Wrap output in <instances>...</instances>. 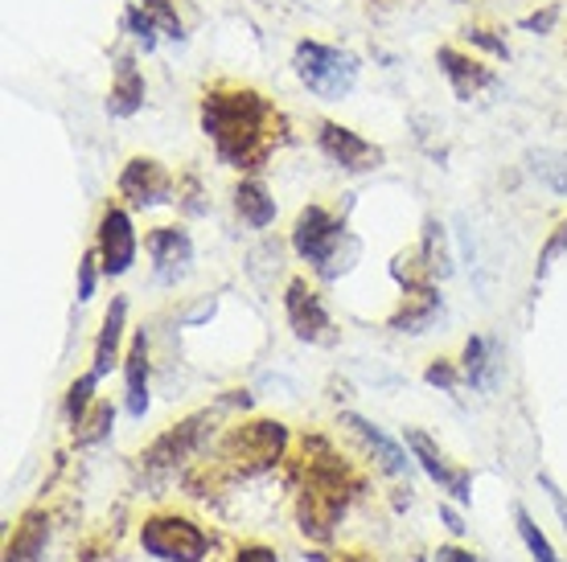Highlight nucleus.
<instances>
[{"instance_id": "c756f323", "label": "nucleus", "mask_w": 567, "mask_h": 562, "mask_svg": "<svg viewBox=\"0 0 567 562\" xmlns=\"http://www.w3.org/2000/svg\"><path fill=\"white\" fill-rule=\"evenodd\" d=\"M427 386H440V391H456V382H461V374H456L449 362H436V366H427L424 374Z\"/></svg>"}, {"instance_id": "f3484780", "label": "nucleus", "mask_w": 567, "mask_h": 562, "mask_svg": "<svg viewBox=\"0 0 567 562\" xmlns=\"http://www.w3.org/2000/svg\"><path fill=\"white\" fill-rule=\"evenodd\" d=\"M124 382H128V415L144 419V410H148V341H144V333H136L128 345Z\"/></svg>"}, {"instance_id": "a878e982", "label": "nucleus", "mask_w": 567, "mask_h": 562, "mask_svg": "<svg viewBox=\"0 0 567 562\" xmlns=\"http://www.w3.org/2000/svg\"><path fill=\"white\" fill-rule=\"evenodd\" d=\"M144 9H148V17L156 21V29L165 33V38H173V42H182L185 29H182V17H177V9H173L169 0H141Z\"/></svg>"}, {"instance_id": "f257e3e1", "label": "nucleus", "mask_w": 567, "mask_h": 562, "mask_svg": "<svg viewBox=\"0 0 567 562\" xmlns=\"http://www.w3.org/2000/svg\"><path fill=\"white\" fill-rule=\"evenodd\" d=\"M202 127L214 140L223 165L230 169H251L259 165L271 148V127H276V112L271 103L256 91H206L202 98Z\"/></svg>"}, {"instance_id": "473e14b6", "label": "nucleus", "mask_w": 567, "mask_h": 562, "mask_svg": "<svg viewBox=\"0 0 567 562\" xmlns=\"http://www.w3.org/2000/svg\"><path fill=\"white\" fill-rule=\"evenodd\" d=\"M436 562H482V559H473L468 550H456V547H440Z\"/></svg>"}, {"instance_id": "7ed1b4c3", "label": "nucleus", "mask_w": 567, "mask_h": 562, "mask_svg": "<svg viewBox=\"0 0 567 562\" xmlns=\"http://www.w3.org/2000/svg\"><path fill=\"white\" fill-rule=\"evenodd\" d=\"M141 547L161 562H202L210 550V538L202 534L189 518H148L141 530Z\"/></svg>"}, {"instance_id": "2f4dec72", "label": "nucleus", "mask_w": 567, "mask_h": 562, "mask_svg": "<svg viewBox=\"0 0 567 562\" xmlns=\"http://www.w3.org/2000/svg\"><path fill=\"white\" fill-rule=\"evenodd\" d=\"M235 562H280V559H276V550H268V547H243Z\"/></svg>"}, {"instance_id": "f03ea898", "label": "nucleus", "mask_w": 567, "mask_h": 562, "mask_svg": "<svg viewBox=\"0 0 567 562\" xmlns=\"http://www.w3.org/2000/svg\"><path fill=\"white\" fill-rule=\"evenodd\" d=\"M292 71L317 98H346L358 83V58L321 42H300Z\"/></svg>"}, {"instance_id": "20e7f679", "label": "nucleus", "mask_w": 567, "mask_h": 562, "mask_svg": "<svg viewBox=\"0 0 567 562\" xmlns=\"http://www.w3.org/2000/svg\"><path fill=\"white\" fill-rule=\"evenodd\" d=\"M341 222L326 206H309V210H300L297 226H292V247L305 263L321 271V275H338L333 268V259H338V247H341Z\"/></svg>"}, {"instance_id": "4468645a", "label": "nucleus", "mask_w": 567, "mask_h": 562, "mask_svg": "<svg viewBox=\"0 0 567 562\" xmlns=\"http://www.w3.org/2000/svg\"><path fill=\"white\" fill-rule=\"evenodd\" d=\"M436 62L444 66V74H449V83H453L456 98H473L482 86L494 83V74L485 71L477 58H465V54H456L453 45H444L436 54Z\"/></svg>"}, {"instance_id": "9b49d317", "label": "nucleus", "mask_w": 567, "mask_h": 562, "mask_svg": "<svg viewBox=\"0 0 567 562\" xmlns=\"http://www.w3.org/2000/svg\"><path fill=\"white\" fill-rule=\"evenodd\" d=\"M144 251L153 254L161 275H173V271H182L194 259V242H189V235H185L182 226H156V230H148V239H144Z\"/></svg>"}, {"instance_id": "6ab92c4d", "label": "nucleus", "mask_w": 567, "mask_h": 562, "mask_svg": "<svg viewBox=\"0 0 567 562\" xmlns=\"http://www.w3.org/2000/svg\"><path fill=\"white\" fill-rule=\"evenodd\" d=\"M530 165V177L551 189L555 197H567V148H539V153L526 156Z\"/></svg>"}, {"instance_id": "0eeeda50", "label": "nucleus", "mask_w": 567, "mask_h": 562, "mask_svg": "<svg viewBox=\"0 0 567 562\" xmlns=\"http://www.w3.org/2000/svg\"><path fill=\"white\" fill-rule=\"evenodd\" d=\"M136 251H141V242H136V226H132L128 210L107 206V210H103V218H100L103 271H107V275H124V271H132V263H136Z\"/></svg>"}, {"instance_id": "5701e85b", "label": "nucleus", "mask_w": 567, "mask_h": 562, "mask_svg": "<svg viewBox=\"0 0 567 562\" xmlns=\"http://www.w3.org/2000/svg\"><path fill=\"white\" fill-rule=\"evenodd\" d=\"M420 259H427V275H432V280H444V275H449V251H444V235H440L436 222L424 226V247H420Z\"/></svg>"}, {"instance_id": "412c9836", "label": "nucleus", "mask_w": 567, "mask_h": 562, "mask_svg": "<svg viewBox=\"0 0 567 562\" xmlns=\"http://www.w3.org/2000/svg\"><path fill=\"white\" fill-rule=\"evenodd\" d=\"M45 521L38 518H25V525L13 534L9 550H4V562H42V550H45Z\"/></svg>"}, {"instance_id": "c9c22d12", "label": "nucleus", "mask_w": 567, "mask_h": 562, "mask_svg": "<svg viewBox=\"0 0 567 562\" xmlns=\"http://www.w3.org/2000/svg\"><path fill=\"white\" fill-rule=\"evenodd\" d=\"M551 21H555V9H551V13H543V17H526L523 25H526V29H547Z\"/></svg>"}, {"instance_id": "ddd939ff", "label": "nucleus", "mask_w": 567, "mask_h": 562, "mask_svg": "<svg viewBox=\"0 0 567 562\" xmlns=\"http://www.w3.org/2000/svg\"><path fill=\"white\" fill-rule=\"evenodd\" d=\"M436 316H440L436 288H432V283H420V288H408L403 309L391 316V329H395V333H424V329H432Z\"/></svg>"}, {"instance_id": "39448f33", "label": "nucleus", "mask_w": 567, "mask_h": 562, "mask_svg": "<svg viewBox=\"0 0 567 562\" xmlns=\"http://www.w3.org/2000/svg\"><path fill=\"white\" fill-rule=\"evenodd\" d=\"M317 148L346 173H370L383 165V148H379V144L362 140L358 132H350V127H341V124L317 127Z\"/></svg>"}, {"instance_id": "aec40b11", "label": "nucleus", "mask_w": 567, "mask_h": 562, "mask_svg": "<svg viewBox=\"0 0 567 562\" xmlns=\"http://www.w3.org/2000/svg\"><path fill=\"white\" fill-rule=\"evenodd\" d=\"M235 210H239V218L247 226L264 230V226H271V218H276V197L259 181H243L239 189H235Z\"/></svg>"}, {"instance_id": "bb28decb", "label": "nucleus", "mask_w": 567, "mask_h": 562, "mask_svg": "<svg viewBox=\"0 0 567 562\" xmlns=\"http://www.w3.org/2000/svg\"><path fill=\"white\" fill-rule=\"evenodd\" d=\"M124 21H128L132 38H141V42H144V50H153V45H156V21H153V17H148V9H144L141 0H136V4H132V9H128V17H124Z\"/></svg>"}, {"instance_id": "423d86ee", "label": "nucleus", "mask_w": 567, "mask_h": 562, "mask_svg": "<svg viewBox=\"0 0 567 562\" xmlns=\"http://www.w3.org/2000/svg\"><path fill=\"white\" fill-rule=\"evenodd\" d=\"M284 309H288V324H292V333L300 341H309V345H329L333 341V321H329L326 304H321V295L312 292L305 280L288 283Z\"/></svg>"}, {"instance_id": "6e6552de", "label": "nucleus", "mask_w": 567, "mask_h": 562, "mask_svg": "<svg viewBox=\"0 0 567 562\" xmlns=\"http://www.w3.org/2000/svg\"><path fill=\"white\" fill-rule=\"evenodd\" d=\"M120 194L132 206H169L173 201V173L153 156H132L128 169L120 173Z\"/></svg>"}, {"instance_id": "2eb2a0df", "label": "nucleus", "mask_w": 567, "mask_h": 562, "mask_svg": "<svg viewBox=\"0 0 567 562\" xmlns=\"http://www.w3.org/2000/svg\"><path fill=\"white\" fill-rule=\"evenodd\" d=\"M144 103V74L136 71L132 58H120L115 62V79H112V95H107V112L115 119H128V115L141 112Z\"/></svg>"}, {"instance_id": "f8f14e48", "label": "nucleus", "mask_w": 567, "mask_h": 562, "mask_svg": "<svg viewBox=\"0 0 567 562\" xmlns=\"http://www.w3.org/2000/svg\"><path fill=\"white\" fill-rule=\"evenodd\" d=\"M341 423H346V427H350L354 436H362V444H367V448L374 451V456H379V465H383L386 472H395V477H403V472H408V468L415 465V456H408V451L399 448L395 439L383 436V431H379L374 423L362 419V415H341Z\"/></svg>"}, {"instance_id": "a211bd4d", "label": "nucleus", "mask_w": 567, "mask_h": 562, "mask_svg": "<svg viewBox=\"0 0 567 562\" xmlns=\"http://www.w3.org/2000/svg\"><path fill=\"white\" fill-rule=\"evenodd\" d=\"M124 321H128V304H124V300H112V309L103 316L100 341H95V366H91L95 378H107V374H112L115 357H120V341H124Z\"/></svg>"}, {"instance_id": "b1692460", "label": "nucleus", "mask_w": 567, "mask_h": 562, "mask_svg": "<svg viewBox=\"0 0 567 562\" xmlns=\"http://www.w3.org/2000/svg\"><path fill=\"white\" fill-rule=\"evenodd\" d=\"M112 423H115V407L112 403H95V410H91V415H86L83 423H79V427H83V431H79V444H100L103 436H107V431H112Z\"/></svg>"}, {"instance_id": "393cba45", "label": "nucleus", "mask_w": 567, "mask_h": 562, "mask_svg": "<svg viewBox=\"0 0 567 562\" xmlns=\"http://www.w3.org/2000/svg\"><path fill=\"white\" fill-rule=\"evenodd\" d=\"M95 374H86V378L71 382V391H66V419L79 427L86 419V410H91V394H95Z\"/></svg>"}, {"instance_id": "9d476101", "label": "nucleus", "mask_w": 567, "mask_h": 562, "mask_svg": "<svg viewBox=\"0 0 567 562\" xmlns=\"http://www.w3.org/2000/svg\"><path fill=\"white\" fill-rule=\"evenodd\" d=\"M284 439H288L284 423H247V427H239V431L227 439V456L230 460H235V456H247V472H256V468H268L271 460L280 456Z\"/></svg>"}, {"instance_id": "7c9ffc66", "label": "nucleus", "mask_w": 567, "mask_h": 562, "mask_svg": "<svg viewBox=\"0 0 567 562\" xmlns=\"http://www.w3.org/2000/svg\"><path fill=\"white\" fill-rule=\"evenodd\" d=\"M95 295V254H86L79 263V300H91Z\"/></svg>"}, {"instance_id": "f704fd0d", "label": "nucleus", "mask_w": 567, "mask_h": 562, "mask_svg": "<svg viewBox=\"0 0 567 562\" xmlns=\"http://www.w3.org/2000/svg\"><path fill=\"white\" fill-rule=\"evenodd\" d=\"M468 42H477V45H485V50H494V54H502V58H506V45H502V42H494V38H489V33H468Z\"/></svg>"}, {"instance_id": "1a4fd4ad", "label": "nucleus", "mask_w": 567, "mask_h": 562, "mask_svg": "<svg viewBox=\"0 0 567 562\" xmlns=\"http://www.w3.org/2000/svg\"><path fill=\"white\" fill-rule=\"evenodd\" d=\"M408 448H412V456H415V465L424 468L427 477L436 480L440 489L449 492L453 501H461V506H468V485H473V477H468V468H449V460L440 456V448L432 444V439L420 431V427H408Z\"/></svg>"}, {"instance_id": "72a5a7b5", "label": "nucleus", "mask_w": 567, "mask_h": 562, "mask_svg": "<svg viewBox=\"0 0 567 562\" xmlns=\"http://www.w3.org/2000/svg\"><path fill=\"white\" fill-rule=\"evenodd\" d=\"M440 521H444V525H449L453 534H465V521L456 518V513H453V509H449V506H440Z\"/></svg>"}, {"instance_id": "4be33fe9", "label": "nucleus", "mask_w": 567, "mask_h": 562, "mask_svg": "<svg viewBox=\"0 0 567 562\" xmlns=\"http://www.w3.org/2000/svg\"><path fill=\"white\" fill-rule=\"evenodd\" d=\"M514 525H518V538L526 542L530 559H535V562H559V559H555L551 542H547V534H543L539 525H535V518H530L523 506H514Z\"/></svg>"}, {"instance_id": "cd10ccee", "label": "nucleus", "mask_w": 567, "mask_h": 562, "mask_svg": "<svg viewBox=\"0 0 567 562\" xmlns=\"http://www.w3.org/2000/svg\"><path fill=\"white\" fill-rule=\"evenodd\" d=\"M485 350H489V345H485L482 337H468V345H465V378L473 382V386H482V382H485V366H489V362H485Z\"/></svg>"}, {"instance_id": "c85d7f7f", "label": "nucleus", "mask_w": 567, "mask_h": 562, "mask_svg": "<svg viewBox=\"0 0 567 562\" xmlns=\"http://www.w3.org/2000/svg\"><path fill=\"white\" fill-rule=\"evenodd\" d=\"M559 251H567V222L555 226V235L547 239V247H543V254H539V280L547 275V268H551V259H555Z\"/></svg>"}, {"instance_id": "dca6fc26", "label": "nucleus", "mask_w": 567, "mask_h": 562, "mask_svg": "<svg viewBox=\"0 0 567 562\" xmlns=\"http://www.w3.org/2000/svg\"><path fill=\"white\" fill-rule=\"evenodd\" d=\"M210 419V415H194V419H185L177 423L173 431H165V436L156 439L153 448H148V465H177V460H185L189 451L198 448V439H202V423Z\"/></svg>"}]
</instances>
